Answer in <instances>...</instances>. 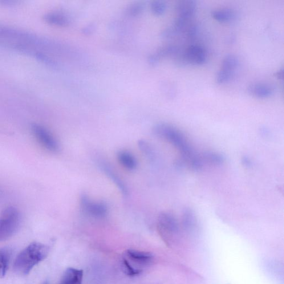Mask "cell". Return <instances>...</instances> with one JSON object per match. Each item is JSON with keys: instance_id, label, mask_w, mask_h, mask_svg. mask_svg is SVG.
Segmentation results:
<instances>
[{"instance_id": "6da1fadb", "label": "cell", "mask_w": 284, "mask_h": 284, "mask_svg": "<svg viewBox=\"0 0 284 284\" xmlns=\"http://www.w3.org/2000/svg\"><path fill=\"white\" fill-rule=\"evenodd\" d=\"M154 132L156 135L168 141L178 149L193 169L200 170L202 169V160L195 154L186 137L179 129L172 125L161 124L157 125Z\"/></svg>"}, {"instance_id": "7a4b0ae2", "label": "cell", "mask_w": 284, "mask_h": 284, "mask_svg": "<svg viewBox=\"0 0 284 284\" xmlns=\"http://www.w3.org/2000/svg\"><path fill=\"white\" fill-rule=\"evenodd\" d=\"M50 247L41 243H31L16 257L14 265L16 273L20 275L29 274L34 267L45 259L49 254Z\"/></svg>"}, {"instance_id": "3957f363", "label": "cell", "mask_w": 284, "mask_h": 284, "mask_svg": "<svg viewBox=\"0 0 284 284\" xmlns=\"http://www.w3.org/2000/svg\"><path fill=\"white\" fill-rule=\"evenodd\" d=\"M21 214L17 208L9 206L0 215V242L7 240L17 232L21 223Z\"/></svg>"}, {"instance_id": "277c9868", "label": "cell", "mask_w": 284, "mask_h": 284, "mask_svg": "<svg viewBox=\"0 0 284 284\" xmlns=\"http://www.w3.org/2000/svg\"><path fill=\"white\" fill-rule=\"evenodd\" d=\"M32 130L36 139L44 148L52 152L59 151L58 141L47 129L40 125L35 124L32 127Z\"/></svg>"}, {"instance_id": "5b68a950", "label": "cell", "mask_w": 284, "mask_h": 284, "mask_svg": "<svg viewBox=\"0 0 284 284\" xmlns=\"http://www.w3.org/2000/svg\"><path fill=\"white\" fill-rule=\"evenodd\" d=\"M239 61L236 56L229 55L223 60L222 67L216 76V82L218 84H224L232 79L234 72L237 68Z\"/></svg>"}, {"instance_id": "8992f818", "label": "cell", "mask_w": 284, "mask_h": 284, "mask_svg": "<svg viewBox=\"0 0 284 284\" xmlns=\"http://www.w3.org/2000/svg\"><path fill=\"white\" fill-rule=\"evenodd\" d=\"M81 206L85 213L93 217L103 218L107 213V206L103 203L93 202L86 195L81 198Z\"/></svg>"}, {"instance_id": "52a82bcc", "label": "cell", "mask_w": 284, "mask_h": 284, "mask_svg": "<svg viewBox=\"0 0 284 284\" xmlns=\"http://www.w3.org/2000/svg\"><path fill=\"white\" fill-rule=\"evenodd\" d=\"M206 59L205 50L199 45L189 46L182 58L183 63L198 65V66L204 64Z\"/></svg>"}, {"instance_id": "ba28073f", "label": "cell", "mask_w": 284, "mask_h": 284, "mask_svg": "<svg viewBox=\"0 0 284 284\" xmlns=\"http://www.w3.org/2000/svg\"><path fill=\"white\" fill-rule=\"evenodd\" d=\"M196 3L194 1H183L178 4L176 10L178 18L187 22L196 11Z\"/></svg>"}, {"instance_id": "9c48e42d", "label": "cell", "mask_w": 284, "mask_h": 284, "mask_svg": "<svg viewBox=\"0 0 284 284\" xmlns=\"http://www.w3.org/2000/svg\"><path fill=\"white\" fill-rule=\"evenodd\" d=\"M83 278L82 270L68 267L65 271L60 284H82Z\"/></svg>"}, {"instance_id": "30bf717a", "label": "cell", "mask_w": 284, "mask_h": 284, "mask_svg": "<svg viewBox=\"0 0 284 284\" xmlns=\"http://www.w3.org/2000/svg\"><path fill=\"white\" fill-rule=\"evenodd\" d=\"M100 167L103 170V172L115 183L117 187L119 188L120 191L124 196H127L128 194V189L124 183L121 181L120 177L113 171L112 168L104 162H99Z\"/></svg>"}, {"instance_id": "8fae6325", "label": "cell", "mask_w": 284, "mask_h": 284, "mask_svg": "<svg viewBox=\"0 0 284 284\" xmlns=\"http://www.w3.org/2000/svg\"><path fill=\"white\" fill-rule=\"evenodd\" d=\"M250 94L258 98H268L274 93V89L269 84L257 83L251 85L248 88Z\"/></svg>"}, {"instance_id": "7c38bea8", "label": "cell", "mask_w": 284, "mask_h": 284, "mask_svg": "<svg viewBox=\"0 0 284 284\" xmlns=\"http://www.w3.org/2000/svg\"><path fill=\"white\" fill-rule=\"evenodd\" d=\"M158 224L161 230L174 232L177 229L178 224L176 219L169 213H162L158 219Z\"/></svg>"}, {"instance_id": "4fadbf2b", "label": "cell", "mask_w": 284, "mask_h": 284, "mask_svg": "<svg viewBox=\"0 0 284 284\" xmlns=\"http://www.w3.org/2000/svg\"><path fill=\"white\" fill-rule=\"evenodd\" d=\"M126 253L127 256L131 261L143 264L151 263L153 259V254L146 251L128 249Z\"/></svg>"}, {"instance_id": "5bb4252c", "label": "cell", "mask_w": 284, "mask_h": 284, "mask_svg": "<svg viewBox=\"0 0 284 284\" xmlns=\"http://www.w3.org/2000/svg\"><path fill=\"white\" fill-rule=\"evenodd\" d=\"M11 254V250L9 247L0 248V278L5 277L9 269Z\"/></svg>"}, {"instance_id": "9a60e30c", "label": "cell", "mask_w": 284, "mask_h": 284, "mask_svg": "<svg viewBox=\"0 0 284 284\" xmlns=\"http://www.w3.org/2000/svg\"><path fill=\"white\" fill-rule=\"evenodd\" d=\"M118 161L125 169L130 170L135 169L137 167V161L135 158L127 151H121L117 155Z\"/></svg>"}, {"instance_id": "2e32d148", "label": "cell", "mask_w": 284, "mask_h": 284, "mask_svg": "<svg viewBox=\"0 0 284 284\" xmlns=\"http://www.w3.org/2000/svg\"><path fill=\"white\" fill-rule=\"evenodd\" d=\"M212 15L215 20L221 22H229L234 18L233 12L228 9L214 11Z\"/></svg>"}, {"instance_id": "e0dca14e", "label": "cell", "mask_w": 284, "mask_h": 284, "mask_svg": "<svg viewBox=\"0 0 284 284\" xmlns=\"http://www.w3.org/2000/svg\"><path fill=\"white\" fill-rule=\"evenodd\" d=\"M203 158L206 162L216 165H222L225 161V157L222 154L217 152H209L205 153Z\"/></svg>"}, {"instance_id": "ac0fdd59", "label": "cell", "mask_w": 284, "mask_h": 284, "mask_svg": "<svg viewBox=\"0 0 284 284\" xmlns=\"http://www.w3.org/2000/svg\"><path fill=\"white\" fill-rule=\"evenodd\" d=\"M123 263L125 273L130 277H135V276L139 275L141 273L142 270L133 267L130 264L127 260L124 259Z\"/></svg>"}, {"instance_id": "d6986e66", "label": "cell", "mask_w": 284, "mask_h": 284, "mask_svg": "<svg viewBox=\"0 0 284 284\" xmlns=\"http://www.w3.org/2000/svg\"><path fill=\"white\" fill-rule=\"evenodd\" d=\"M139 147L142 152H144L146 155H147L149 157H151L153 155L152 150L149 145L147 143V142L141 141L139 142Z\"/></svg>"}, {"instance_id": "ffe728a7", "label": "cell", "mask_w": 284, "mask_h": 284, "mask_svg": "<svg viewBox=\"0 0 284 284\" xmlns=\"http://www.w3.org/2000/svg\"><path fill=\"white\" fill-rule=\"evenodd\" d=\"M242 163L245 167L250 168L252 166V161L248 157L244 156L242 158Z\"/></svg>"}, {"instance_id": "44dd1931", "label": "cell", "mask_w": 284, "mask_h": 284, "mask_svg": "<svg viewBox=\"0 0 284 284\" xmlns=\"http://www.w3.org/2000/svg\"><path fill=\"white\" fill-rule=\"evenodd\" d=\"M198 32V27L196 26H193L190 28L188 32V35L190 38H194L196 36Z\"/></svg>"}, {"instance_id": "7402d4cb", "label": "cell", "mask_w": 284, "mask_h": 284, "mask_svg": "<svg viewBox=\"0 0 284 284\" xmlns=\"http://www.w3.org/2000/svg\"><path fill=\"white\" fill-rule=\"evenodd\" d=\"M44 284H48V283L47 282H46L44 283Z\"/></svg>"}]
</instances>
